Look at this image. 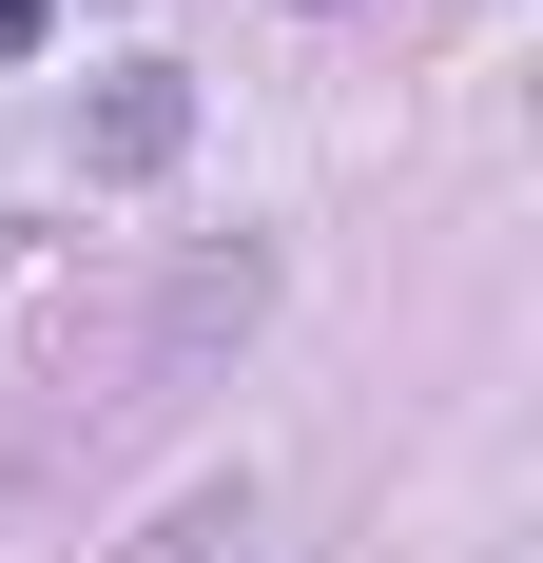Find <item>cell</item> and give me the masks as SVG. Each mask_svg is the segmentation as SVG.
<instances>
[{"instance_id": "cell-1", "label": "cell", "mask_w": 543, "mask_h": 563, "mask_svg": "<svg viewBox=\"0 0 543 563\" xmlns=\"http://www.w3.org/2000/svg\"><path fill=\"white\" fill-rule=\"evenodd\" d=\"M175 156H195V78H175V58H117L98 98H78V175L136 195V175H175Z\"/></svg>"}, {"instance_id": "cell-2", "label": "cell", "mask_w": 543, "mask_h": 563, "mask_svg": "<svg viewBox=\"0 0 543 563\" xmlns=\"http://www.w3.org/2000/svg\"><path fill=\"white\" fill-rule=\"evenodd\" d=\"M272 311V253H195V273H175V311H156V369H195V350H233Z\"/></svg>"}, {"instance_id": "cell-3", "label": "cell", "mask_w": 543, "mask_h": 563, "mask_svg": "<svg viewBox=\"0 0 543 563\" xmlns=\"http://www.w3.org/2000/svg\"><path fill=\"white\" fill-rule=\"evenodd\" d=\"M214 544H233V486H195V506H175L156 544H117V563H214Z\"/></svg>"}, {"instance_id": "cell-4", "label": "cell", "mask_w": 543, "mask_h": 563, "mask_svg": "<svg viewBox=\"0 0 543 563\" xmlns=\"http://www.w3.org/2000/svg\"><path fill=\"white\" fill-rule=\"evenodd\" d=\"M40 40H58V0H0V58H40Z\"/></svg>"}, {"instance_id": "cell-5", "label": "cell", "mask_w": 543, "mask_h": 563, "mask_svg": "<svg viewBox=\"0 0 543 563\" xmlns=\"http://www.w3.org/2000/svg\"><path fill=\"white\" fill-rule=\"evenodd\" d=\"M311 20H330V0H311Z\"/></svg>"}]
</instances>
